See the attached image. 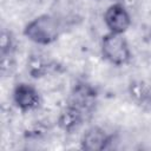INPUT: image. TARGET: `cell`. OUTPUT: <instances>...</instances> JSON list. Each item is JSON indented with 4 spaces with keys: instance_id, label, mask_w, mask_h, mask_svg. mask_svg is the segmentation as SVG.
<instances>
[{
    "instance_id": "4",
    "label": "cell",
    "mask_w": 151,
    "mask_h": 151,
    "mask_svg": "<svg viewBox=\"0 0 151 151\" xmlns=\"http://www.w3.org/2000/svg\"><path fill=\"white\" fill-rule=\"evenodd\" d=\"M14 105L21 112H28L38 109L40 105L41 98L39 91L31 84L27 83H19L13 88L12 93Z\"/></svg>"
},
{
    "instance_id": "2",
    "label": "cell",
    "mask_w": 151,
    "mask_h": 151,
    "mask_svg": "<svg viewBox=\"0 0 151 151\" xmlns=\"http://www.w3.org/2000/svg\"><path fill=\"white\" fill-rule=\"evenodd\" d=\"M103 58L113 66H125L131 61L132 52L124 34L107 32L100 41Z\"/></svg>"
},
{
    "instance_id": "1",
    "label": "cell",
    "mask_w": 151,
    "mask_h": 151,
    "mask_svg": "<svg viewBox=\"0 0 151 151\" xmlns=\"http://www.w3.org/2000/svg\"><path fill=\"white\" fill-rule=\"evenodd\" d=\"M22 33L29 41L46 46L59 39L63 33V25L55 15L45 13L28 21L25 25Z\"/></svg>"
},
{
    "instance_id": "6",
    "label": "cell",
    "mask_w": 151,
    "mask_h": 151,
    "mask_svg": "<svg viewBox=\"0 0 151 151\" xmlns=\"http://www.w3.org/2000/svg\"><path fill=\"white\" fill-rule=\"evenodd\" d=\"M111 136L100 126L88 127L80 138V147L87 151L105 150L111 143Z\"/></svg>"
},
{
    "instance_id": "8",
    "label": "cell",
    "mask_w": 151,
    "mask_h": 151,
    "mask_svg": "<svg viewBox=\"0 0 151 151\" xmlns=\"http://www.w3.org/2000/svg\"><path fill=\"white\" fill-rule=\"evenodd\" d=\"M129 94L140 109L151 112V84L143 80L132 81L129 86Z\"/></svg>"
},
{
    "instance_id": "5",
    "label": "cell",
    "mask_w": 151,
    "mask_h": 151,
    "mask_svg": "<svg viewBox=\"0 0 151 151\" xmlns=\"http://www.w3.org/2000/svg\"><path fill=\"white\" fill-rule=\"evenodd\" d=\"M96 103H97V92L94 87L83 81L74 85L67 104L76 106L85 114H87L88 112L92 111Z\"/></svg>"
},
{
    "instance_id": "3",
    "label": "cell",
    "mask_w": 151,
    "mask_h": 151,
    "mask_svg": "<svg viewBox=\"0 0 151 151\" xmlns=\"http://www.w3.org/2000/svg\"><path fill=\"white\" fill-rule=\"evenodd\" d=\"M104 24L109 32L124 34L131 26L132 19L127 8L122 2H114L110 5L103 15Z\"/></svg>"
},
{
    "instance_id": "7",
    "label": "cell",
    "mask_w": 151,
    "mask_h": 151,
    "mask_svg": "<svg viewBox=\"0 0 151 151\" xmlns=\"http://www.w3.org/2000/svg\"><path fill=\"white\" fill-rule=\"evenodd\" d=\"M84 118H85V113L83 111H80L79 109H77L71 104H67L61 110L58 117V125L63 131L71 133L78 130V127L83 124Z\"/></svg>"
}]
</instances>
